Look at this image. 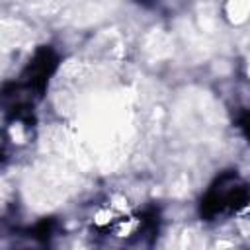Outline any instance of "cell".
<instances>
[{"label":"cell","mask_w":250,"mask_h":250,"mask_svg":"<svg viewBox=\"0 0 250 250\" xmlns=\"http://www.w3.org/2000/svg\"><path fill=\"white\" fill-rule=\"evenodd\" d=\"M246 203H248V189L244 182L236 174L229 172L217 178V182L205 193L201 201V215L213 219L219 215L234 213L242 209Z\"/></svg>","instance_id":"obj_1"},{"label":"cell","mask_w":250,"mask_h":250,"mask_svg":"<svg viewBox=\"0 0 250 250\" xmlns=\"http://www.w3.org/2000/svg\"><path fill=\"white\" fill-rule=\"evenodd\" d=\"M152 232H154V229H150L146 234L139 232V236L129 244L127 250H150V246H152Z\"/></svg>","instance_id":"obj_2"},{"label":"cell","mask_w":250,"mask_h":250,"mask_svg":"<svg viewBox=\"0 0 250 250\" xmlns=\"http://www.w3.org/2000/svg\"><path fill=\"white\" fill-rule=\"evenodd\" d=\"M240 123H242L240 127H242V129L246 131V135L250 137V113H246V115L242 117V121H240Z\"/></svg>","instance_id":"obj_3"}]
</instances>
